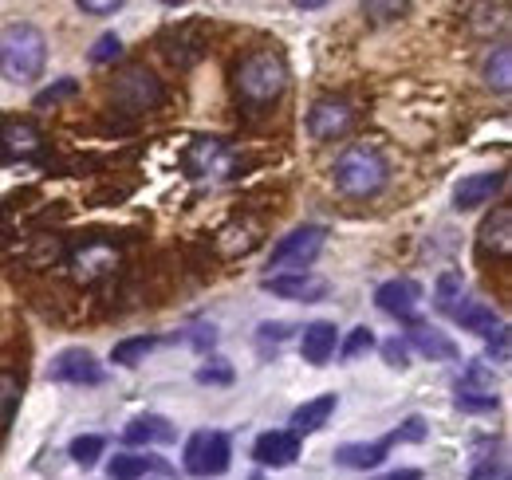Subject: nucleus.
<instances>
[{"label": "nucleus", "instance_id": "obj_32", "mask_svg": "<svg viewBox=\"0 0 512 480\" xmlns=\"http://www.w3.org/2000/svg\"><path fill=\"white\" fill-rule=\"evenodd\" d=\"M119 56H123V40H119L115 32L99 36V40H95V48H91V63H115Z\"/></svg>", "mask_w": 512, "mask_h": 480}, {"label": "nucleus", "instance_id": "obj_7", "mask_svg": "<svg viewBox=\"0 0 512 480\" xmlns=\"http://www.w3.org/2000/svg\"><path fill=\"white\" fill-rule=\"evenodd\" d=\"M453 402H457V410H465V414H489V410H497L501 394H497V374H493V366H489V362H469V366L461 370L457 386H453Z\"/></svg>", "mask_w": 512, "mask_h": 480}, {"label": "nucleus", "instance_id": "obj_16", "mask_svg": "<svg viewBox=\"0 0 512 480\" xmlns=\"http://www.w3.org/2000/svg\"><path fill=\"white\" fill-rule=\"evenodd\" d=\"M229 166H233V158L217 138H197L186 154V170L193 178H209V174L221 178V174H229Z\"/></svg>", "mask_w": 512, "mask_h": 480}, {"label": "nucleus", "instance_id": "obj_36", "mask_svg": "<svg viewBox=\"0 0 512 480\" xmlns=\"http://www.w3.org/2000/svg\"><path fill=\"white\" fill-rule=\"evenodd\" d=\"M406 8H410V4H375V0H371V4H363V12H367V16H375V20H394V16H402Z\"/></svg>", "mask_w": 512, "mask_h": 480}, {"label": "nucleus", "instance_id": "obj_34", "mask_svg": "<svg viewBox=\"0 0 512 480\" xmlns=\"http://www.w3.org/2000/svg\"><path fill=\"white\" fill-rule=\"evenodd\" d=\"M383 359L390 362V366H398V370H402V366H410V347H406L402 339H386V343H383Z\"/></svg>", "mask_w": 512, "mask_h": 480}, {"label": "nucleus", "instance_id": "obj_42", "mask_svg": "<svg viewBox=\"0 0 512 480\" xmlns=\"http://www.w3.org/2000/svg\"><path fill=\"white\" fill-rule=\"evenodd\" d=\"M253 480H264V477H253Z\"/></svg>", "mask_w": 512, "mask_h": 480}, {"label": "nucleus", "instance_id": "obj_5", "mask_svg": "<svg viewBox=\"0 0 512 480\" xmlns=\"http://www.w3.org/2000/svg\"><path fill=\"white\" fill-rule=\"evenodd\" d=\"M327 244V229L323 225H300L288 237H280V244L268 252V268L272 276H292V272H308V264H316V256Z\"/></svg>", "mask_w": 512, "mask_h": 480}, {"label": "nucleus", "instance_id": "obj_9", "mask_svg": "<svg viewBox=\"0 0 512 480\" xmlns=\"http://www.w3.org/2000/svg\"><path fill=\"white\" fill-rule=\"evenodd\" d=\"M351 122H355L351 103H343V99H320L308 111V134L316 142H331V138H343L351 130Z\"/></svg>", "mask_w": 512, "mask_h": 480}, {"label": "nucleus", "instance_id": "obj_33", "mask_svg": "<svg viewBox=\"0 0 512 480\" xmlns=\"http://www.w3.org/2000/svg\"><path fill=\"white\" fill-rule=\"evenodd\" d=\"M83 16H115L123 8V0H79L75 4Z\"/></svg>", "mask_w": 512, "mask_h": 480}, {"label": "nucleus", "instance_id": "obj_10", "mask_svg": "<svg viewBox=\"0 0 512 480\" xmlns=\"http://www.w3.org/2000/svg\"><path fill=\"white\" fill-rule=\"evenodd\" d=\"M501 189H505V174H501V170L469 174V178L457 181V189H453V209H457V213H469V209L493 205V197H497Z\"/></svg>", "mask_w": 512, "mask_h": 480}, {"label": "nucleus", "instance_id": "obj_21", "mask_svg": "<svg viewBox=\"0 0 512 480\" xmlns=\"http://www.w3.org/2000/svg\"><path fill=\"white\" fill-rule=\"evenodd\" d=\"M0 146H4V154H12V158H36V154L44 150V134H40L32 122H8V126L0 130Z\"/></svg>", "mask_w": 512, "mask_h": 480}, {"label": "nucleus", "instance_id": "obj_41", "mask_svg": "<svg viewBox=\"0 0 512 480\" xmlns=\"http://www.w3.org/2000/svg\"><path fill=\"white\" fill-rule=\"evenodd\" d=\"M497 480H512V477H509V469H505V473H501V477H497Z\"/></svg>", "mask_w": 512, "mask_h": 480}, {"label": "nucleus", "instance_id": "obj_2", "mask_svg": "<svg viewBox=\"0 0 512 480\" xmlns=\"http://www.w3.org/2000/svg\"><path fill=\"white\" fill-rule=\"evenodd\" d=\"M331 178H335V189H339L343 197L363 201V197H375V193L383 189L386 178H390V166H386V158L375 146L355 142V146H347V150L335 158Z\"/></svg>", "mask_w": 512, "mask_h": 480}, {"label": "nucleus", "instance_id": "obj_4", "mask_svg": "<svg viewBox=\"0 0 512 480\" xmlns=\"http://www.w3.org/2000/svg\"><path fill=\"white\" fill-rule=\"evenodd\" d=\"M111 103L123 115H150L166 103V87L146 63H127L111 83Z\"/></svg>", "mask_w": 512, "mask_h": 480}, {"label": "nucleus", "instance_id": "obj_13", "mask_svg": "<svg viewBox=\"0 0 512 480\" xmlns=\"http://www.w3.org/2000/svg\"><path fill=\"white\" fill-rule=\"evenodd\" d=\"M253 457L260 465H272V469H288L296 457H300V437L288 433V429H268L260 433L253 445Z\"/></svg>", "mask_w": 512, "mask_h": 480}, {"label": "nucleus", "instance_id": "obj_40", "mask_svg": "<svg viewBox=\"0 0 512 480\" xmlns=\"http://www.w3.org/2000/svg\"><path fill=\"white\" fill-rule=\"evenodd\" d=\"M379 480H422V473H414V469H398V473H386Z\"/></svg>", "mask_w": 512, "mask_h": 480}, {"label": "nucleus", "instance_id": "obj_31", "mask_svg": "<svg viewBox=\"0 0 512 480\" xmlns=\"http://www.w3.org/2000/svg\"><path fill=\"white\" fill-rule=\"evenodd\" d=\"M79 91V83L75 79H60V83H52V87H44L40 95H36V107H56V103H64Z\"/></svg>", "mask_w": 512, "mask_h": 480}, {"label": "nucleus", "instance_id": "obj_3", "mask_svg": "<svg viewBox=\"0 0 512 480\" xmlns=\"http://www.w3.org/2000/svg\"><path fill=\"white\" fill-rule=\"evenodd\" d=\"M288 87V63L280 52H253L249 60L237 67V95L253 107H264V103H276Z\"/></svg>", "mask_w": 512, "mask_h": 480}, {"label": "nucleus", "instance_id": "obj_23", "mask_svg": "<svg viewBox=\"0 0 512 480\" xmlns=\"http://www.w3.org/2000/svg\"><path fill=\"white\" fill-rule=\"evenodd\" d=\"M453 319L465 327V331H473V335H493L497 327H501V315L489 307L485 300H461L457 303V311H453Z\"/></svg>", "mask_w": 512, "mask_h": 480}, {"label": "nucleus", "instance_id": "obj_14", "mask_svg": "<svg viewBox=\"0 0 512 480\" xmlns=\"http://www.w3.org/2000/svg\"><path fill=\"white\" fill-rule=\"evenodd\" d=\"M115 264H119V252H115L111 244H103V240H91V244H83V248L71 256V272H75V280H83V284L103 280Z\"/></svg>", "mask_w": 512, "mask_h": 480}, {"label": "nucleus", "instance_id": "obj_37", "mask_svg": "<svg viewBox=\"0 0 512 480\" xmlns=\"http://www.w3.org/2000/svg\"><path fill=\"white\" fill-rule=\"evenodd\" d=\"M186 343L197 347V351H209V347L217 343V331H213V327H193L190 335H186Z\"/></svg>", "mask_w": 512, "mask_h": 480}, {"label": "nucleus", "instance_id": "obj_28", "mask_svg": "<svg viewBox=\"0 0 512 480\" xmlns=\"http://www.w3.org/2000/svg\"><path fill=\"white\" fill-rule=\"evenodd\" d=\"M201 386H229L233 378H237V370H233V362L221 359V355H213V359H205L197 366V374H193Z\"/></svg>", "mask_w": 512, "mask_h": 480}, {"label": "nucleus", "instance_id": "obj_24", "mask_svg": "<svg viewBox=\"0 0 512 480\" xmlns=\"http://www.w3.org/2000/svg\"><path fill=\"white\" fill-rule=\"evenodd\" d=\"M154 473H166V465L158 457H146V453H119L107 465V477L111 480H146L154 477Z\"/></svg>", "mask_w": 512, "mask_h": 480}, {"label": "nucleus", "instance_id": "obj_12", "mask_svg": "<svg viewBox=\"0 0 512 480\" xmlns=\"http://www.w3.org/2000/svg\"><path fill=\"white\" fill-rule=\"evenodd\" d=\"M264 292L280 296V300H300V303H316L327 296V280L312 276V272H292V276H268L264 280Z\"/></svg>", "mask_w": 512, "mask_h": 480}, {"label": "nucleus", "instance_id": "obj_25", "mask_svg": "<svg viewBox=\"0 0 512 480\" xmlns=\"http://www.w3.org/2000/svg\"><path fill=\"white\" fill-rule=\"evenodd\" d=\"M481 79H485V87H489V91L509 95V91H512V48H509V44H497V48L489 52Z\"/></svg>", "mask_w": 512, "mask_h": 480}, {"label": "nucleus", "instance_id": "obj_6", "mask_svg": "<svg viewBox=\"0 0 512 480\" xmlns=\"http://www.w3.org/2000/svg\"><path fill=\"white\" fill-rule=\"evenodd\" d=\"M229 461H233V445H229V433H221V429H201L186 441L182 465L190 477H221L229 469Z\"/></svg>", "mask_w": 512, "mask_h": 480}, {"label": "nucleus", "instance_id": "obj_11", "mask_svg": "<svg viewBox=\"0 0 512 480\" xmlns=\"http://www.w3.org/2000/svg\"><path fill=\"white\" fill-rule=\"evenodd\" d=\"M375 303H379V311H386V315H394L402 323H414L418 303H422V288L414 280H386V284H379V292H375Z\"/></svg>", "mask_w": 512, "mask_h": 480}, {"label": "nucleus", "instance_id": "obj_29", "mask_svg": "<svg viewBox=\"0 0 512 480\" xmlns=\"http://www.w3.org/2000/svg\"><path fill=\"white\" fill-rule=\"evenodd\" d=\"M103 449H107V441H103L99 433H83V437H75V441H71V449H67V453H71V461H75V465L91 469V465L103 457Z\"/></svg>", "mask_w": 512, "mask_h": 480}, {"label": "nucleus", "instance_id": "obj_27", "mask_svg": "<svg viewBox=\"0 0 512 480\" xmlns=\"http://www.w3.org/2000/svg\"><path fill=\"white\" fill-rule=\"evenodd\" d=\"M461 292H465L461 272H442V276H438V284H434V307H438L442 315H453V311H457V303H461Z\"/></svg>", "mask_w": 512, "mask_h": 480}, {"label": "nucleus", "instance_id": "obj_38", "mask_svg": "<svg viewBox=\"0 0 512 480\" xmlns=\"http://www.w3.org/2000/svg\"><path fill=\"white\" fill-rule=\"evenodd\" d=\"M505 473V465H493V461H481L473 473H469V480H497Z\"/></svg>", "mask_w": 512, "mask_h": 480}, {"label": "nucleus", "instance_id": "obj_17", "mask_svg": "<svg viewBox=\"0 0 512 480\" xmlns=\"http://www.w3.org/2000/svg\"><path fill=\"white\" fill-rule=\"evenodd\" d=\"M406 347H414L418 355H426L430 362L457 359V343L449 339L446 331L430 327V323H410V331H406Z\"/></svg>", "mask_w": 512, "mask_h": 480}, {"label": "nucleus", "instance_id": "obj_15", "mask_svg": "<svg viewBox=\"0 0 512 480\" xmlns=\"http://www.w3.org/2000/svg\"><path fill=\"white\" fill-rule=\"evenodd\" d=\"M390 449H394L390 433L379 437V441H347V445L335 449V465H343V469H359V473H363V469H379Z\"/></svg>", "mask_w": 512, "mask_h": 480}, {"label": "nucleus", "instance_id": "obj_19", "mask_svg": "<svg viewBox=\"0 0 512 480\" xmlns=\"http://www.w3.org/2000/svg\"><path fill=\"white\" fill-rule=\"evenodd\" d=\"M174 437H178V429L170 425V418H162V414H138L123 429V441L127 445H170Z\"/></svg>", "mask_w": 512, "mask_h": 480}, {"label": "nucleus", "instance_id": "obj_35", "mask_svg": "<svg viewBox=\"0 0 512 480\" xmlns=\"http://www.w3.org/2000/svg\"><path fill=\"white\" fill-rule=\"evenodd\" d=\"M489 355H493V359H501V362L509 359V327H505V323L489 335Z\"/></svg>", "mask_w": 512, "mask_h": 480}, {"label": "nucleus", "instance_id": "obj_8", "mask_svg": "<svg viewBox=\"0 0 512 480\" xmlns=\"http://www.w3.org/2000/svg\"><path fill=\"white\" fill-rule=\"evenodd\" d=\"M107 378L103 362L83 347H67L48 362V382H64V386H99Z\"/></svg>", "mask_w": 512, "mask_h": 480}, {"label": "nucleus", "instance_id": "obj_39", "mask_svg": "<svg viewBox=\"0 0 512 480\" xmlns=\"http://www.w3.org/2000/svg\"><path fill=\"white\" fill-rule=\"evenodd\" d=\"M288 331H292L288 323H260V339H264V343H268V339H276V343H280Z\"/></svg>", "mask_w": 512, "mask_h": 480}, {"label": "nucleus", "instance_id": "obj_18", "mask_svg": "<svg viewBox=\"0 0 512 480\" xmlns=\"http://www.w3.org/2000/svg\"><path fill=\"white\" fill-rule=\"evenodd\" d=\"M335 351H339V327H335V323L316 319V323L304 327V339H300V355H304V362L323 366Z\"/></svg>", "mask_w": 512, "mask_h": 480}, {"label": "nucleus", "instance_id": "obj_26", "mask_svg": "<svg viewBox=\"0 0 512 480\" xmlns=\"http://www.w3.org/2000/svg\"><path fill=\"white\" fill-rule=\"evenodd\" d=\"M158 343H162L158 335H130V339H123V343H115L111 362H119V366H138V362L146 359Z\"/></svg>", "mask_w": 512, "mask_h": 480}, {"label": "nucleus", "instance_id": "obj_30", "mask_svg": "<svg viewBox=\"0 0 512 480\" xmlns=\"http://www.w3.org/2000/svg\"><path fill=\"white\" fill-rule=\"evenodd\" d=\"M371 351H375V335H371V327H355V331L339 343V359L343 362L363 359V355H371Z\"/></svg>", "mask_w": 512, "mask_h": 480}, {"label": "nucleus", "instance_id": "obj_20", "mask_svg": "<svg viewBox=\"0 0 512 480\" xmlns=\"http://www.w3.org/2000/svg\"><path fill=\"white\" fill-rule=\"evenodd\" d=\"M481 248L493 252V256H509L512 252V209L509 205H497L485 225H481Z\"/></svg>", "mask_w": 512, "mask_h": 480}, {"label": "nucleus", "instance_id": "obj_22", "mask_svg": "<svg viewBox=\"0 0 512 480\" xmlns=\"http://www.w3.org/2000/svg\"><path fill=\"white\" fill-rule=\"evenodd\" d=\"M335 406H339V398L335 394H320V398H312V402H304L296 414H292V429L288 433H296V437H308V433H316L327 425V418L335 414Z\"/></svg>", "mask_w": 512, "mask_h": 480}, {"label": "nucleus", "instance_id": "obj_1", "mask_svg": "<svg viewBox=\"0 0 512 480\" xmlns=\"http://www.w3.org/2000/svg\"><path fill=\"white\" fill-rule=\"evenodd\" d=\"M44 63H48V40H44V32L36 24L20 20V24H8L0 32V75L8 83L24 87V83L40 79Z\"/></svg>", "mask_w": 512, "mask_h": 480}]
</instances>
